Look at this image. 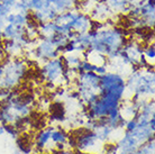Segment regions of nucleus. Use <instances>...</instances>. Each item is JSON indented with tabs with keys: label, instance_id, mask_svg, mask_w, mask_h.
<instances>
[{
	"label": "nucleus",
	"instance_id": "f257e3e1",
	"mask_svg": "<svg viewBox=\"0 0 155 154\" xmlns=\"http://www.w3.org/2000/svg\"><path fill=\"white\" fill-rule=\"evenodd\" d=\"M126 42H127V32L124 28L116 25L101 27L96 32L89 50L106 56L109 62L117 59Z\"/></svg>",
	"mask_w": 155,
	"mask_h": 154
},
{
	"label": "nucleus",
	"instance_id": "f03ea898",
	"mask_svg": "<svg viewBox=\"0 0 155 154\" xmlns=\"http://www.w3.org/2000/svg\"><path fill=\"white\" fill-rule=\"evenodd\" d=\"M31 12V18L37 25L54 20L58 14L75 8L80 10V2L75 0H21Z\"/></svg>",
	"mask_w": 155,
	"mask_h": 154
},
{
	"label": "nucleus",
	"instance_id": "7ed1b4c3",
	"mask_svg": "<svg viewBox=\"0 0 155 154\" xmlns=\"http://www.w3.org/2000/svg\"><path fill=\"white\" fill-rule=\"evenodd\" d=\"M154 66L134 71L126 80V90L133 93V101L147 100L154 96Z\"/></svg>",
	"mask_w": 155,
	"mask_h": 154
},
{
	"label": "nucleus",
	"instance_id": "20e7f679",
	"mask_svg": "<svg viewBox=\"0 0 155 154\" xmlns=\"http://www.w3.org/2000/svg\"><path fill=\"white\" fill-rule=\"evenodd\" d=\"M4 64V75L0 80V88L14 90L26 78L27 63L20 58H8Z\"/></svg>",
	"mask_w": 155,
	"mask_h": 154
},
{
	"label": "nucleus",
	"instance_id": "39448f33",
	"mask_svg": "<svg viewBox=\"0 0 155 154\" xmlns=\"http://www.w3.org/2000/svg\"><path fill=\"white\" fill-rule=\"evenodd\" d=\"M99 78L94 72H80L77 79V92L85 106L93 104L99 97Z\"/></svg>",
	"mask_w": 155,
	"mask_h": 154
},
{
	"label": "nucleus",
	"instance_id": "423d86ee",
	"mask_svg": "<svg viewBox=\"0 0 155 154\" xmlns=\"http://www.w3.org/2000/svg\"><path fill=\"white\" fill-rule=\"evenodd\" d=\"M109 93L114 95L120 100H124L126 93V80L118 72L107 71L99 78V96Z\"/></svg>",
	"mask_w": 155,
	"mask_h": 154
},
{
	"label": "nucleus",
	"instance_id": "0eeeda50",
	"mask_svg": "<svg viewBox=\"0 0 155 154\" xmlns=\"http://www.w3.org/2000/svg\"><path fill=\"white\" fill-rule=\"evenodd\" d=\"M65 68L63 58L60 55L55 59H51L48 61L44 62L41 68V77L46 83L54 85L55 87L61 85V81H65L64 72Z\"/></svg>",
	"mask_w": 155,
	"mask_h": 154
},
{
	"label": "nucleus",
	"instance_id": "6e6552de",
	"mask_svg": "<svg viewBox=\"0 0 155 154\" xmlns=\"http://www.w3.org/2000/svg\"><path fill=\"white\" fill-rule=\"evenodd\" d=\"M1 42H2L4 52L8 55V58H20L25 53L28 44L34 41H29L25 36L21 38L6 39V41H1Z\"/></svg>",
	"mask_w": 155,
	"mask_h": 154
},
{
	"label": "nucleus",
	"instance_id": "1a4fd4ad",
	"mask_svg": "<svg viewBox=\"0 0 155 154\" xmlns=\"http://www.w3.org/2000/svg\"><path fill=\"white\" fill-rule=\"evenodd\" d=\"M100 142L101 141L94 132L87 129L83 134L78 135L75 137V147L81 153H85V152L92 153L91 151L96 150Z\"/></svg>",
	"mask_w": 155,
	"mask_h": 154
},
{
	"label": "nucleus",
	"instance_id": "9d476101",
	"mask_svg": "<svg viewBox=\"0 0 155 154\" xmlns=\"http://www.w3.org/2000/svg\"><path fill=\"white\" fill-rule=\"evenodd\" d=\"M113 14H127L129 9L138 5L142 0H100Z\"/></svg>",
	"mask_w": 155,
	"mask_h": 154
},
{
	"label": "nucleus",
	"instance_id": "9b49d317",
	"mask_svg": "<svg viewBox=\"0 0 155 154\" xmlns=\"http://www.w3.org/2000/svg\"><path fill=\"white\" fill-rule=\"evenodd\" d=\"M53 128H54L53 126H50V127L44 128L37 133L35 139V146L37 147V150L42 151V152H46V153H51L50 142Z\"/></svg>",
	"mask_w": 155,
	"mask_h": 154
},
{
	"label": "nucleus",
	"instance_id": "f8f14e48",
	"mask_svg": "<svg viewBox=\"0 0 155 154\" xmlns=\"http://www.w3.org/2000/svg\"><path fill=\"white\" fill-rule=\"evenodd\" d=\"M25 36H26V27L25 26H16V25H12V24H6V26L4 27V31L1 33L0 41L21 38Z\"/></svg>",
	"mask_w": 155,
	"mask_h": 154
},
{
	"label": "nucleus",
	"instance_id": "ddd939ff",
	"mask_svg": "<svg viewBox=\"0 0 155 154\" xmlns=\"http://www.w3.org/2000/svg\"><path fill=\"white\" fill-rule=\"evenodd\" d=\"M70 139L69 133H66L64 129L60 128H53L52 134H51V142L55 145V149L58 151L64 150L68 145V141Z\"/></svg>",
	"mask_w": 155,
	"mask_h": 154
},
{
	"label": "nucleus",
	"instance_id": "4468645a",
	"mask_svg": "<svg viewBox=\"0 0 155 154\" xmlns=\"http://www.w3.org/2000/svg\"><path fill=\"white\" fill-rule=\"evenodd\" d=\"M113 12L109 10V8L106 6L104 2H101L99 1L98 5H96L94 7H92V12H91V19L92 20H98V22H100L101 20H105V19H108L109 16L111 15Z\"/></svg>",
	"mask_w": 155,
	"mask_h": 154
},
{
	"label": "nucleus",
	"instance_id": "2eb2a0df",
	"mask_svg": "<svg viewBox=\"0 0 155 154\" xmlns=\"http://www.w3.org/2000/svg\"><path fill=\"white\" fill-rule=\"evenodd\" d=\"M62 58L66 68H77V65L82 60V55L80 53H70L62 55Z\"/></svg>",
	"mask_w": 155,
	"mask_h": 154
},
{
	"label": "nucleus",
	"instance_id": "dca6fc26",
	"mask_svg": "<svg viewBox=\"0 0 155 154\" xmlns=\"http://www.w3.org/2000/svg\"><path fill=\"white\" fill-rule=\"evenodd\" d=\"M143 54L148 64L154 66V60H155V44L154 42L148 43L146 46L143 47Z\"/></svg>",
	"mask_w": 155,
	"mask_h": 154
},
{
	"label": "nucleus",
	"instance_id": "f3484780",
	"mask_svg": "<svg viewBox=\"0 0 155 154\" xmlns=\"http://www.w3.org/2000/svg\"><path fill=\"white\" fill-rule=\"evenodd\" d=\"M97 64H93L92 62H90L89 60L87 59H82L80 63L77 65V70L80 72H94V69H96Z\"/></svg>",
	"mask_w": 155,
	"mask_h": 154
},
{
	"label": "nucleus",
	"instance_id": "a211bd4d",
	"mask_svg": "<svg viewBox=\"0 0 155 154\" xmlns=\"http://www.w3.org/2000/svg\"><path fill=\"white\" fill-rule=\"evenodd\" d=\"M136 152L137 154H154V139L140 144Z\"/></svg>",
	"mask_w": 155,
	"mask_h": 154
},
{
	"label": "nucleus",
	"instance_id": "6ab92c4d",
	"mask_svg": "<svg viewBox=\"0 0 155 154\" xmlns=\"http://www.w3.org/2000/svg\"><path fill=\"white\" fill-rule=\"evenodd\" d=\"M14 5L6 4L4 1H0V19H5V17L12 10Z\"/></svg>",
	"mask_w": 155,
	"mask_h": 154
},
{
	"label": "nucleus",
	"instance_id": "aec40b11",
	"mask_svg": "<svg viewBox=\"0 0 155 154\" xmlns=\"http://www.w3.org/2000/svg\"><path fill=\"white\" fill-rule=\"evenodd\" d=\"M124 127H125V129H126V132L132 133V132L137 127V119H136V117H133V118H129V119L126 120Z\"/></svg>",
	"mask_w": 155,
	"mask_h": 154
},
{
	"label": "nucleus",
	"instance_id": "412c9836",
	"mask_svg": "<svg viewBox=\"0 0 155 154\" xmlns=\"http://www.w3.org/2000/svg\"><path fill=\"white\" fill-rule=\"evenodd\" d=\"M4 129H5V133H8L14 139H16L18 136V129L14 125H4Z\"/></svg>",
	"mask_w": 155,
	"mask_h": 154
},
{
	"label": "nucleus",
	"instance_id": "4be33fe9",
	"mask_svg": "<svg viewBox=\"0 0 155 154\" xmlns=\"http://www.w3.org/2000/svg\"><path fill=\"white\" fill-rule=\"evenodd\" d=\"M107 71H108V66H107V64H100V65L96 66L94 73H97L98 75H102V74H105Z\"/></svg>",
	"mask_w": 155,
	"mask_h": 154
},
{
	"label": "nucleus",
	"instance_id": "5701e85b",
	"mask_svg": "<svg viewBox=\"0 0 155 154\" xmlns=\"http://www.w3.org/2000/svg\"><path fill=\"white\" fill-rule=\"evenodd\" d=\"M148 126H150V128H151L153 132L155 131V117L154 116H152L151 118H150V120H148Z\"/></svg>",
	"mask_w": 155,
	"mask_h": 154
},
{
	"label": "nucleus",
	"instance_id": "b1692460",
	"mask_svg": "<svg viewBox=\"0 0 155 154\" xmlns=\"http://www.w3.org/2000/svg\"><path fill=\"white\" fill-rule=\"evenodd\" d=\"M4 55H5L4 47H2V43H1V41H0V62H1V60H2V58H4Z\"/></svg>",
	"mask_w": 155,
	"mask_h": 154
},
{
	"label": "nucleus",
	"instance_id": "393cba45",
	"mask_svg": "<svg viewBox=\"0 0 155 154\" xmlns=\"http://www.w3.org/2000/svg\"><path fill=\"white\" fill-rule=\"evenodd\" d=\"M2 75H4V64L0 63V80H1Z\"/></svg>",
	"mask_w": 155,
	"mask_h": 154
},
{
	"label": "nucleus",
	"instance_id": "a878e982",
	"mask_svg": "<svg viewBox=\"0 0 155 154\" xmlns=\"http://www.w3.org/2000/svg\"><path fill=\"white\" fill-rule=\"evenodd\" d=\"M4 134H5L4 126H2V125H1V124H0V136H1V135H4Z\"/></svg>",
	"mask_w": 155,
	"mask_h": 154
},
{
	"label": "nucleus",
	"instance_id": "bb28decb",
	"mask_svg": "<svg viewBox=\"0 0 155 154\" xmlns=\"http://www.w3.org/2000/svg\"><path fill=\"white\" fill-rule=\"evenodd\" d=\"M15 154H20V153H19V152H16V153H15Z\"/></svg>",
	"mask_w": 155,
	"mask_h": 154
}]
</instances>
